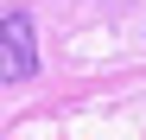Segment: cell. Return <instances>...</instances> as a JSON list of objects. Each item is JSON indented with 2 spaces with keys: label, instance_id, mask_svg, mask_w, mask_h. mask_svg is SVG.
Segmentation results:
<instances>
[{
  "label": "cell",
  "instance_id": "cell-2",
  "mask_svg": "<svg viewBox=\"0 0 146 140\" xmlns=\"http://www.w3.org/2000/svg\"><path fill=\"white\" fill-rule=\"evenodd\" d=\"M0 70H7V57H0Z\"/></svg>",
  "mask_w": 146,
  "mask_h": 140
},
{
  "label": "cell",
  "instance_id": "cell-1",
  "mask_svg": "<svg viewBox=\"0 0 146 140\" xmlns=\"http://www.w3.org/2000/svg\"><path fill=\"white\" fill-rule=\"evenodd\" d=\"M0 45H7V70L13 77H32L38 51H32V13H7L0 19Z\"/></svg>",
  "mask_w": 146,
  "mask_h": 140
}]
</instances>
